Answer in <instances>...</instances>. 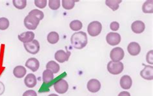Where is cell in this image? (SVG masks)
Masks as SVG:
<instances>
[{
    "instance_id": "obj_1",
    "label": "cell",
    "mask_w": 153,
    "mask_h": 96,
    "mask_svg": "<svg viewBox=\"0 0 153 96\" xmlns=\"http://www.w3.org/2000/svg\"><path fill=\"white\" fill-rule=\"evenodd\" d=\"M72 47L76 49H82L85 47L88 43L87 35L84 32H78L72 34L71 38Z\"/></svg>"
},
{
    "instance_id": "obj_12",
    "label": "cell",
    "mask_w": 153,
    "mask_h": 96,
    "mask_svg": "<svg viewBox=\"0 0 153 96\" xmlns=\"http://www.w3.org/2000/svg\"><path fill=\"white\" fill-rule=\"evenodd\" d=\"M35 37V34L31 31L25 32L18 35V39L20 41L23 43H28L33 41Z\"/></svg>"
},
{
    "instance_id": "obj_25",
    "label": "cell",
    "mask_w": 153,
    "mask_h": 96,
    "mask_svg": "<svg viewBox=\"0 0 153 96\" xmlns=\"http://www.w3.org/2000/svg\"><path fill=\"white\" fill-rule=\"evenodd\" d=\"M78 1H74V0H63L62 6L63 9L65 10H71L74 8L75 5V2Z\"/></svg>"
},
{
    "instance_id": "obj_3",
    "label": "cell",
    "mask_w": 153,
    "mask_h": 96,
    "mask_svg": "<svg viewBox=\"0 0 153 96\" xmlns=\"http://www.w3.org/2000/svg\"><path fill=\"white\" fill-rule=\"evenodd\" d=\"M124 65L122 62L109 61L107 64V70L108 72L113 75H118L123 72Z\"/></svg>"
},
{
    "instance_id": "obj_11",
    "label": "cell",
    "mask_w": 153,
    "mask_h": 96,
    "mask_svg": "<svg viewBox=\"0 0 153 96\" xmlns=\"http://www.w3.org/2000/svg\"><path fill=\"white\" fill-rule=\"evenodd\" d=\"M140 75L146 80H152L153 79V66L151 65H144V69L141 71Z\"/></svg>"
},
{
    "instance_id": "obj_4",
    "label": "cell",
    "mask_w": 153,
    "mask_h": 96,
    "mask_svg": "<svg viewBox=\"0 0 153 96\" xmlns=\"http://www.w3.org/2000/svg\"><path fill=\"white\" fill-rule=\"evenodd\" d=\"M102 30V25L101 23L99 21H94L88 24L87 27V31L88 34H89L91 36L96 37L98 35L101 33Z\"/></svg>"
},
{
    "instance_id": "obj_23",
    "label": "cell",
    "mask_w": 153,
    "mask_h": 96,
    "mask_svg": "<svg viewBox=\"0 0 153 96\" xmlns=\"http://www.w3.org/2000/svg\"><path fill=\"white\" fill-rule=\"evenodd\" d=\"M59 34L56 32H51L47 35V41L51 44H56L59 41Z\"/></svg>"
},
{
    "instance_id": "obj_13",
    "label": "cell",
    "mask_w": 153,
    "mask_h": 96,
    "mask_svg": "<svg viewBox=\"0 0 153 96\" xmlns=\"http://www.w3.org/2000/svg\"><path fill=\"white\" fill-rule=\"evenodd\" d=\"M127 51L130 55L136 56L140 53L141 47L138 43L131 42L127 47Z\"/></svg>"
},
{
    "instance_id": "obj_32",
    "label": "cell",
    "mask_w": 153,
    "mask_h": 96,
    "mask_svg": "<svg viewBox=\"0 0 153 96\" xmlns=\"http://www.w3.org/2000/svg\"><path fill=\"white\" fill-rule=\"evenodd\" d=\"M119 27H120L119 23L116 21L112 22L110 25L111 29L113 31H117L119 29Z\"/></svg>"
},
{
    "instance_id": "obj_6",
    "label": "cell",
    "mask_w": 153,
    "mask_h": 96,
    "mask_svg": "<svg viewBox=\"0 0 153 96\" xmlns=\"http://www.w3.org/2000/svg\"><path fill=\"white\" fill-rule=\"evenodd\" d=\"M54 90L58 94H63L66 93L68 89V84L65 79H59L54 85Z\"/></svg>"
},
{
    "instance_id": "obj_20",
    "label": "cell",
    "mask_w": 153,
    "mask_h": 96,
    "mask_svg": "<svg viewBox=\"0 0 153 96\" xmlns=\"http://www.w3.org/2000/svg\"><path fill=\"white\" fill-rule=\"evenodd\" d=\"M46 68L47 69H49L51 71H52L53 74H57L59 71L60 69L58 64L54 61H51L49 62H48L46 65Z\"/></svg>"
},
{
    "instance_id": "obj_8",
    "label": "cell",
    "mask_w": 153,
    "mask_h": 96,
    "mask_svg": "<svg viewBox=\"0 0 153 96\" xmlns=\"http://www.w3.org/2000/svg\"><path fill=\"white\" fill-rule=\"evenodd\" d=\"M106 41L111 46L117 45L121 41V36L118 33L109 32L106 36Z\"/></svg>"
},
{
    "instance_id": "obj_33",
    "label": "cell",
    "mask_w": 153,
    "mask_h": 96,
    "mask_svg": "<svg viewBox=\"0 0 153 96\" xmlns=\"http://www.w3.org/2000/svg\"><path fill=\"white\" fill-rule=\"evenodd\" d=\"M23 96H38L36 92L33 90H29L24 92Z\"/></svg>"
},
{
    "instance_id": "obj_21",
    "label": "cell",
    "mask_w": 153,
    "mask_h": 96,
    "mask_svg": "<svg viewBox=\"0 0 153 96\" xmlns=\"http://www.w3.org/2000/svg\"><path fill=\"white\" fill-rule=\"evenodd\" d=\"M142 11L146 14H152L153 13V1H147L142 6Z\"/></svg>"
},
{
    "instance_id": "obj_15",
    "label": "cell",
    "mask_w": 153,
    "mask_h": 96,
    "mask_svg": "<svg viewBox=\"0 0 153 96\" xmlns=\"http://www.w3.org/2000/svg\"><path fill=\"white\" fill-rule=\"evenodd\" d=\"M25 66L33 72H36L39 67V62L36 58H31L26 61Z\"/></svg>"
},
{
    "instance_id": "obj_22",
    "label": "cell",
    "mask_w": 153,
    "mask_h": 96,
    "mask_svg": "<svg viewBox=\"0 0 153 96\" xmlns=\"http://www.w3.org/2000/svg\"><path fill=\"white\" fill-rule=\"evenodd\" d=\"M121 2H122V0H107L105 4L112 10L116 11L119 9V5Z\"/></svg>"
},
{
    "instance_id": "obj_9",
    "label": "cell",
    "mask_w": 153,
    "mask_h": 96,
    "mask_svg": "<svg viewBox=\"0 0 153 96\" xmlns=\"http://www.w3.org/2000/svg\"><path fill=\"white\" fill-rule=\"evenodd\" d=\"M71 54V53L69 51H67V52H65L63 50H59L55 53L54 58L56 60H57V61H58L59 63H63L68 61Z\"/></svg>"
},
{
    "instance_id": "obj_27",
    "label": "cell",
    "mask_w": 153,
    "mask_h": 96,
    "mask_svg": "<svg viewBox=\"0 0 153 96\" xmlns=\"http://www.w3.org/2000/svg\"><path fill=\"white\" fill-rule=\"evenodd\" d=\"M10 25V23L9 19L6 18H0V30H5L9 28Z\"/></svg>"
},
{
    "instance_id": "obj_14",
    "label": "cell",
    "mask_w": 153,
    "mask_h": 96,
    "mask_svg": "<svg viewBox=\"0 0 153 96\" xmlns=\"http://www.w3.org/2000/svg\"><path fill=\"white\" fill-rule=\"evenodd\" d=\"M145 29H146V26H145L144 23L142 21H139V20L135 21L131 25V29L135 34L142 33L145 30Z\"/></svg>"
},
{
    "instance_id": "obj_36",
    "label": "cell",
    "mask_w": 153,
    "mask_h": 96,
    "mask_svg": "<svg viewBox=\"0 0 153 96\" xmlns=\"http://www.w3.org/2000/svg\"><path fill=\"white\" fill-rule=\"evenodd\" d=\"M48 96H58L57 94H50Z\"/></svg>"
},
{
    "instance_id": "obj_19",
    "label": "cell",
    "mask_w": 153,
    "mask_h": 96,
    "mask_svg": "<svg viewBox=\"0 0 153 96\" xmlns=\"http://www.w3.org/2000/svg\"><path fill=\"white\" fill-rule=\"evenodd\" d=\"M54 79V74L49 69H46L43 72V81L44 83H49Z\"/></svg>"
},
{
    "instance_id": "obj_2",
    "label": "cell",
    "mask_w": 153,
    "mask_h": 96,
    "mask_svg": "<svg viewBox=\"0 0 153 96\" xmlns=\"http://www.w3.org/2000/svg\"><path fill=\"white\" fill-rule=\"evenodd\" d=\"M40 21L41 20L36 15L29 13L24 19V25L27 29L35 30L38 27Z\"/></svg>"
},
{
    "instance_id": "obj_29",
    "label": "cell",
    "mask_w": 153,
    "mask_h": 96,
    "mask_svg": "<svg viewBox=\"0 0 153 96\" xmlns=\"http://www.w3.org/2000/svg\"><path fill=\"white\" fill-rule=\"evenodd\" d=\"M34 3L35 5L39 9H44L47 6V0H35Z\"/></svg>"
},
{
    "instance_id": "obj_31",
    "label": "cell",
    "mask_w": 153,
    "mask_h": 96,
    "mask_svg": "<svg viewBox=\"0 0 153 96\" xmlns=\"http://www.w3.org/2000/svg\"><path fill=\"white\" fill-rule=\"evenodd\" d=\"M152 57H153V50L149 51L146 55V60H147V62L149 64H151V65H152L153 64Z\"/></svg>"
},
{
    "instance_id": "obj_7",
    "label": "cell",
    "mask_w": 153,
    "mask_h": 96,
    "mask_svg": "<svg viewBox=\"0 0 153 96\" xmlns=\"http://www.w3.org/2000/svg\"><path fill=\"white\" fill-rule=\"evenodd\" d=\"M24 47H25L27 52L31 54H36L38 53L40 49L39 42L35 39L30 43H24Z\"/></svg>"
},
{
    "instance_id": "obj_5",
    "label": "cell",
    "mask_w": 153,
    "mask_h": 96,
    "mask_svg": "<svg viewBox=\"0 0 153 96\" xmlns=\"http://www.w3.org/2000/svg\"><path fill=\"white\" fill-rule=\"evenodd\" d=\"M124 50L121 47H116L111 51L110 57L113 62H119L124 58Z\"/></svg>"
},
{
    "instance_id": "obj_26",
    "label": "cell",
    "mask_w": 153,
    "mask_h": 96,
    "mask_svg": "<svg viewBox=\"0 0 153 96\" xmlns=\"http://www.w3.org/2000/svg\"><path fill=\"white\" fill-rule=\"evenodd\" d=\"M13 2L14 6L19 10L25 9L27 6L26 0H13Z\"/></svg>"
},
{
    "instance_id": "obj_17",
    "label": "cell",
    "mask_w": 153,
    "mask_h": 96,
    "mask_svg": "<svg viewBox=\"0 0 153 96\" xmlns=\"http://www.w3.org/2000/svg\"><path fill=\"white\" fill-rule=\"evenodd\" d=\"M25 85L29 88H34L37 84V79L33 74H29L24 80Z\"/></svg>"
},
{
    "instance_id": "obj_10",
    "label": "cell",
    "mask_w": 153,
    "mask_h": 96,
    "mask_svg": "<svg viewBox=\"0 0 153 96\" xmlns=\"http://www.w3.org/2000/svg\"><path fill=\"white\" fill-rule=\"evenodd\" d=\"M101 89V83L98 79H92L87 83V89L92 93H96Z\"/></svg>"
},
{
    "instance_id": "obj_16",
    "label": "cell",
    "mask_w": 153,
    "mask_h": 96,
    "mask_svg": "<svg viewBox=\"0 0 153 96\" xmlns=\"http://www.w3.org/2000/svg\"><path fill=\"white\" fill-rule=\"evenodd\" d=\"M132 81L129 75H123V76H122V78L120 79V86L123 89H125V90L130 89L132 86Z\"/></svg>"
},
{
    "instance_id": "obj_28",
    "label": "cell",
    "mask_w": 153,
    "mask_h": 96,
    "mask_svg": "<svg viewBox=\"0 0 153 96\" xmlns=\"http://www.w3.org/2000/svg\"><path fill=\"white\" fill-rule=\"evenodd\" d=\"M49 6L52 10H58L60 7L59 0H49Z\"/></svg>"
},
{
    "instance_id": "obj_24",
    "label": "cell",
    "mask_w": 153,
    "mask_h": 96,
    "mask_svg": "<svg viewBox=\"0 0 153 96\" xmlns=\"http://www.w3.org/2000/svg\"><path fill=\"white\" fill-rule=\"evenodd\" d=\"M83 24L79 20H74L70 23V28L74 31H78L82 29Z\"/></svg>"
},
{
    "instance_id": "obj_18",
    "label": "cell",
    "mask_w": 153,
    "mask_h": 96,
    "mask_svg": "<svg viewBox=\"0 0 153 96\" xmlns=\"http://www.w3.org/2000/svg\"><path fill=\"white\" fill-rule=\"evenodd\" d=\"M27 70L24 66H16L14 70L13 74L14 76L17 78H22L26 75Z\"/></svg>"
},
{
    "instance_id": "obj_30",
    "label": "cell",
    "mask_w": 153,
    "mask_h": 96,
    "mask_svg": "<svg viewBox=\"0 0 153 96\" xmlns=\"http://www.w3.org/2000/svg\"><path fill=\"white\" fill-rule=\"evenodd\" d=\"M30 13L36 15V16L39 18L40 20H42L44 18V14H43V12L38 10V9H34L33 10H31Z\"/></svg>"
},
{
    "instance_id": "obj_35",
    "label": "cell",
    "mask_w": 153,
    "mask_h": 96,
    "mask_svg": "<svg viewBox=\"0 0 153 96\" xmlns=\"http://www.w3.org/2000/svg\"><path fill=\"white\" fill-rule=\"evenodd\" d=\"M118 96H131V94H129V92H128L123 91L122 92H120Z\"/></svg>"
},
{
    "instance_id": "obj_34",
    "label": "cell",
    "mask_w": 153,
    "mask_h": 96,
    "mask_svg": "<svg viewBox=\"0 0 153 96\" xmlns=\"http://www.w3.org/2000/svg\"><path fill=\"white\" fill-rule=\"evenodd\" d=\"M5 90V85H4V84L2 82L0 81V95H2L4 93Z\"/></svg>"
}]
</instances>
